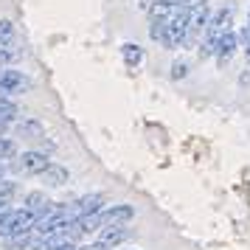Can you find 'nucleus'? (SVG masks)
<instances>
[{
    "mask_svg": "<svg viewBox=\"0 0 250 250\" xmlns=\"http://www.w3.org/2000/svg\"><path fill=\"white\" fill-rule=\"evenodd\" d=\"M121 54H124V62L129 65V68H135V65H141V62H144V48L135 45V42H126V45H121Z\"/></svg>",
    "mask_w": 250,
    "mask_h": 250,
    "instance_id": "12",
    "label": "nucleus"
},
{
    "mask_svg": "<svg viewBox=\"0 0 250 250\" xmlns=\"http://www.w3.org/2000/svg\"><path fill=\"white\" fill-rule=\"evenodd\" d=\"M76 250H110V248L102 245V242H90V245H82V248H76Z\"/></svg>",
    "mask_w": 250,
    "mask_h": 250,
    "instance_id": "21",
    "label": "nucleus"
},
{
    "mask_svg": "<svg viewBox=\"0 0 250 250\" xmlns=\"http://www.w3.org/2000/svg\"><path fill=\"white\" fill-rule=\"evenodd\" d=\"M0 180H3V166H0Z\"/></svg>",
    "mask_w": 250,
    "mask_h": 250,
    "instance_id": "22",
    "label": "nucleus"
},
{
    "mask_svg": "<svg viewBox=\"0 0 250 250\" xmlns=\"http://www.w3.org/2000/svg\"><path fill=\"white\" fill-rule=\"evenodd\" d=\"M3 129H6V124H0V132H3Z\"/></svg>",
    "mask_w": 250,
    "mask_h": 250,
    "instance_id": "23",
    "label": "nucleus"
},
{
    "mask_svg": "<svg viewBox=\"0 0 250 250\" xmlns=\"http://www.w3.org/2000/svg\"><path fill=\"white\" fill-rule=\"evenodd\" d=\"M40 177H42V183H45L48 188H59V186H65V183H68L70 174H68L65 166H59V163H48V169L42 171Z\"/></svg>",
    "mask_w": 250,
    "mask_h": 250,
    "instance_id": "8",
    "label": "nucleus"
},
{
    "mask_svg": "<svg viewBox=\"0 0 250 250\" xmlns=\"http://www.w3.org/2000/svg\"><path fill=\"white\" fill-rule=\"evenodd\" d=\"M48 163L51 160L42 152H23L17 158V163H14V171H20V174H42L48 169Z\"/></svg>",
    "mask_w": 250,
    "mask_h": 250,
    "instance_id": "5",
    "label": "nucleus"
},
{
    "mask_svg": "<svg viewBox=\"0 0 250 250\" xmlns=\"http://www.w3.org/2000/svg\"><path fill=\"white\" fill-rule=\"evenodd\" d=\"M208 20H211V9H208V3L205 0H197L188 6V28H186V42L183 45H197L200 40H203L205 28H208Z\"/></svg>",
    "mask_w": 250,
    "mask_h": 250,
    "instance_id": "2",
    "label": "nucleus"
},
{
    "mask_svg": "<svg viewBox=\"0 0 250 250\" xmlns=\"http://www.w3.org/2000/svg\"><path fill=\"white\" fill-rule=\"evenodd\" d=\"M132 216H135V208H132V205H113V208H107V211H99V222H102V228L126 225Z\"/></svg>",
    "mask_w": 250,
    "mask_h": 250,
    "instance_id": "6",
    "label": "nucleus"
},
{
    "mask_svg": "<svg viewBox=\"0 0 250 250\" xmlns=\"http://www.w3.org/2000/svg\"><path fill=\"white\" fill-rule=\"evenodd\" d=\"M17 155V144L12 138H0V160H12Z\"/></svg>",
    "mask_w": 250,
    "mask_h": 250,
    "instance_id": "18",
    "label": "nucleus"
},
{
    "mask_svg": "<svg viewBox=\"0 0 250 250\" xmlns=\"http://www.w3.org/2000/svg\"><path fill=\"white\" fill-rule=\"evenodd\" d=\"M34 222H37V214L25 211V208H20V211L3 208V211H0V236L14 239V236H20V233H25V230H31Z\"/></svg>",
    "mask_w": 250,
    "mask_h": 250,
    "instance_id": "1",
    "label": "nucleus"
},
{
    "mask_svg": "<svg viewBox=\"0 0 250 250\" xmlns=\"http://www.w3.org/2000/svg\"><path fill=\"white\" fill-rule=\"evenodd\" d=\"M0 211H3V208H0Z\"/></svg>",
    "mask_w": 250,
    "mask_h": 250,
    "instance_id": "24",
    "label": "nucleus"
},
{
    "mask_svg": "<svg viewBox=\"0 0 250 250\" xmlns=\"http://www.w3.org/2000/svg\"><path fill=\"white\" fill-rule=\"evenodd\" d=\"M12 40H14V25L9 20H0V45H6Z\"/></svg>",
    "mask_w": 250,
    "mask_h": 250,
    "instance_id": "19",
    "label": "nucleus"
},
{
    "mask_svg": "<svg viewBox=\"0 0 250 250\" xmlns=\"http://www.w3.org/2000/svg\"><path fill=\"white\" fill-rule=\"evenodd\" d=\"M104 197L102 194H87V197H82L73 203V211H76V219L79 216H90V214H99V208H102Z\"/></svg>",
    "mask_w": 250,
    "mask_h": 250,
    "instance_id": "9",
    "label": "nucleus"
},
{
    "mask_svg": "<svg viewBox=\"0 0 250 250\" xmlns=\"http://www.w3.org/2000/svg\"><path fill=\"white\" fill-rule=\"evenodd\" d=\"M48 205H51V203L45 200V194H42V191L25 194V211H31V214H42Z\"/></svg>",
    "mask_w": 250,
    "mask_h": 250,
    "instance_id": "11",
    "label": "nucleus"
},
{
    "mask_svg": "<svg viewBox=\"0 0 250 250\" xmlns=\"http://www.w3.org/2000/svg\"><path fill=\"white\" fill-rule=\"evenodd\" d=\"M236 48H239V37L233 34V31H228L225 37H222V40H219V42H216V62H219V65H222V68H225L228 62H230V59H233V54H236Z\"/></svg>",
    "mask_w": 250,
    "mask_h": 250,
    "instance_id": "7",
    "label": "nucleus"
},
{
    "mask_svg": "<svg viewBox=\"0 0 250 250\" xmlns=\"http://www.w3.org/2000/svg\"><path fill=\"white\" fill-rule=\"evenodd\" d=\"M186 28H188V6H180V9L166 20L163 45L166 48H180L183 42H186Z\"/></svg>",
    "mask_w": 250,
    "mask_h": 250,
    "instance_id": "3",
    "label": "nucleus"
},
{
    "mask_svg": "<svg viewBox=\"0 0 250 250\" xmlns=\"http://www.w3.org/2000/svg\"><path fill=\"white\" fill-rule=\"evenodd\" d=\"M17 118V104L9 96H0V124H12Z\"/></svg>",
    "mask_w": 250,
    "mask_h": 250,
    "instance_id": "13",
    "label": "nucleus"
},
{
    "mask_svg": "<svg viewBox=\"0 0 250 250\" xmlns=\"http://www.w3.org/2000/svg\"><path fill=\"white\" fill-rule=\"evenodd\" d=\"M166 20H169V17H155V20H152V28H149L152 40L163 42V37H166Z\"/></svg>",
    "mask_w": 250,
    "mask_h": 250,
    "instance_id": "17",
    "label": "nucleus"
},
{
    "mask_svg": "<svg viewBox=\"0 0 250 250\" xmlns=\"http://www.w3.org/2000/svg\"><path fill=\"white\" fill-rule=\"evenodd\" d=\"M126 236H129V230H126L124 225H107V228H102V230H99V242H102V245H107V248L121 245Z\"/></svg>",
    "mask_w": 250,
    "mask_h": 250,
    "instance_id": "10",
    "label": "nucleus"
},
{
    "mask_svg": "<svg viewBox=\"0 0 250 250\" xmlns=\"http://www.w3.org/2000/svg\"><path fill=\"white\" fill-rule=\"evenodd\" d=\"M17 129H20L23 138H42V124L40 121H23Z\"/></svg>",
    "mask_w": 250,
    "mask_h": 250,
    "instance_id": "16",
    "label": "nucleus"
},
{
    "mask_svg": "<svg viewBox=\"0 0 250 250\" xmlns=\"http://www.w3.org/2000/svg\"><path fill=\"white\" fill-rule=\"evenodd\" d=\"M14 194H17V183H12V180H0V208H6V205L12 203Z\"/></svg>",
    "mask_w": 250,
    "mask_h": 250,
    "instance_id": "14",
    "label": "nucleus"
},
{
    "mask_svg": "<svg viewBox=\"0 0 250 250\" xmlns=\"http://www.w3.org/2000/svg\"><path fill=\"white\" fill-rule=\"evenodd\" d=\"M31 87V79L14 68H0V96H20Z\"/></svg>",
    "mask_w": 250,
    "mask_h": 250,
    "instance_id": "4",
    "label": "nucleus"
},
{
    "mask_svg": "<svg viewBox=\"0 0 250 250\" xmlns=\"http://www.w3.org/2000/svg\"><path fill=\"white\" fill-rule=\"evenodd\" d=\"M20 54H23V51L14 45V40H12V42H6V45H0V65H9V62H14Z\"/></svg>",
    "mask_w": 250,
    "mask_h": 250,
    "instance_id": "15",
    "label": "nucleus"
},
{
    "mask_svg": "<svg viewBox=\"0 0 250 250\" xmlns=\"http://www.w3.org/2000/svg\"><path fill=\"white\" fill-rule=\"evenodd\" d=\"M186 73H188V65L186 62H174L171 65V79H186Z\"/></svg>",
    "mask_w": 250,
    "mask_h": 250,
    "instance_id": "20",
    "label": "nucleus"
}]
</instances>
